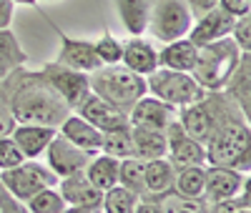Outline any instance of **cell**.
I'll return each instance as SVG.
<instances>
[{
  "label": "cell",
  "instance_id": "obj_1",
  "mask_svg": "<svg viewBox=\"0 0 251 213\" xmlns=\"http://www.w3.org/2000/svg\"><path fill=\"white\" fill-rule=\"evenodd\" d=\"M3 88L15 123L58 128L73 113L40 71H25V66L18 68L3 80Z\"/></svg>",
  "mask_w": 251,
  "mask_h": 213
},
{
  "label": "cell",
  "instance_id": "obj_2",
  "mask_svg": "<svg viewBox=\"0 0 251 213\" xmlns=\"http://www.w3.org/2000/svg\"><path fill=\"white\" fill-rule=\"evenodd\" d=\"M206 166H228L241 173L251 168V125L244 116L224 120L206 141Z\"/></svg>",
  "mask_w": 251,
  "mask_h": 213
},
{
  "label": "cell",
  "instance_id": "obj_3",
  "mask_svg": "<svg viewBox=\"0 0 251 213\" xmlns=\"http://www.w3.org/2000/svg\"><path fill=\"white\" fill-rule=\"evenodd\" d=\"M88 83H91V93L100 95L103 100L113 103L116 108L131 111V105L149 93L146 88V78L128 71L123 63H113V66H100L98 71L88 73Z\"/></svg>",
  "mask_w": 251,
  "mask_h": 213
},
{
  "label": "cell",
  "instance_id": "obj_4",
  "mask_svg": "<svg viewBox=\"0 0 251 213\" xmlns=\"http://www.w3.org/2000/svg\"><path fill=\"white\" fill-rule=\"evenodd\" d=\"M241 55L244 53L239 50V46L231 38H221L216 43L199 46V58H196L191 75L203 91H221L228 75L239 66Z\"/></svg>",
  "mask_w": 251,
  "mask_h": 213
},
{
  "label": "cell",
  "instance_id": "obj_5",
  "mask_svg": "<svg viewBox=\"0 0 251 213\" xmlns=\"http://www.w3.org/2000/svg\"><path fill=\"white\" fill-rule=\"evenodd\" d=\"M194 25V15L188 10L186 0H153L149 20H146V33L156 43H171L186 38Z\"/></svg>",
  "mask_w": 251,
  "mask_h": 213
},
{
  "label": "cell",
  "instance_id": "obj_6",
  "mask_svg": "<svg viewBox=\"0 0 251 213\" xmlns=\"http://www.w3.org/2000/svg\"><path fill=\"white\" fill-rule=\"evenodd\" d=\"M146 88L149 93L163 103H169L171 108H183L191 105L199 98H203V88L194 80L191 73H181V71H169V68H156L151 75H146Z\"/></svg>",
  "mask_w": 251,
  "mask_h": 213
},
{
  "label": "cell",
  "instance_id": "obj_7",
  "mask_svg": "<svg viewBox=\"0 0 251 213\" xmlns=\"http://www.w3.org/2000/svg\"><path fill=\"white\" fill-rule=\"evenodd\" d=\"M0 183H3L15 198L28 201L30 196L38 193V190H43L48 186H58V176L46 163L33 158V161H23L15 168L0 170Z\"/></svg>",
  "mask_w": 251,
  "mask_h": 213
},
{
  "label": "cell",
  "instance_id": "obj_8",
  "mask_svg": "<svg viewBox=\"0 0 251 213\" xmlns=\"http://www.w3.org/2000/svg\"><path fill=\"white\" fill-rule=\"evenodd\" d=\"M40 73L46 75V80L53 85V91L68 103V108L75 111L78 103L91 93V83H88V73H80V71H73V68H66L60 66L58 60L53 63H46Z\"/></svg>",
  "mask_w": 251,
  "mask_h": 213
},
{
  "label": "cell",
  "instance_id": "obj_9",
  "mask_svg": "<svg viewBox=\"0 0 251 213\" xmlns=\"http://www.w3.org/2000/svg\"><path fill=\"white\" fill-rule=\"evenodd\" d=\"M166 145H169V158L176 168H183V166H206V145L196 138H191L183 125L178 123V118H174L169 125H166Z\"/></svg>",
  "mask_w": 251,
  "mask_h": 213
},
{
  "label": "cell",
  "instance_id": "obj_10",
  "mask_svg": "<svg viewBox=\"0 0 251 213\" xmlns=\"http://www.w3.org/2000/svg\"><path fill=\"white\" fill-rule=\"evenodd\" d=\"M46 166L53 170L58 178H66L71 173H78V170H86L88 161L96 156V153H88L83 148L73 145L68 138H63L60 133H55V138L48 143L46 148Z\"/></svg>",
  "mask_w": 251,
  "mask_h": 213
},
{
  "label": "cell",
  "instance_id": "obj_11",
  "mask_svg": "<svg viewBox=\"0 0 251 213\" xmlns=\"http://www.w3.org/2000/svg\"><path fill=\"white\" fill-rule=\"evenodd\" d=\"M50 28L55 30L58 35V43H60V50H58V63L66 68H73V71H80V73H93L100 68V60L96 55V48H93V40H80V38H71L68 33H63L53 20L48 18Z\"/></svg>",
  "mask_w": 251,
  "mask_h": 213
},
{
  "label": "cell",
  "instance_id": "obj_12",
  "mask_svg": "<svg viewBox=\"0 0 251 213\" xmlns=\"http://www.w3.org/2000/svg\"><path fill=\"white\" fill-rule=\"evenodd\" d=\"M249 181V173H241L228 166H206V183H203V201L216 203L236 198L241 186Z\"/></svg>",
  "mask_w": 251,
  "mask_h": 213
},
{
  "label": "cell",
  "instance_id": "obj_13",
  "mask_svg": "<svg viewBox=\"0 0 251 213\" xmlns=\"http://www.w3.org/2000/svg\"><path fill=\"white\" fill-rule=\"evenodd\" d=\"M73 113H78L80 118H86L91 125L98 128L100 133L116 131V128L128 125V113L121 111V108H116L113 103L103 100V98L96 95V93H88L86 98L78 103V108H75Z\"/></svg>",
  "mask_w": 251,
  "mask_h": 213
},
{
  "label": "cell",
  "instance_id": "obj_14",
  "mask_svg": "<svg viewBox=\"0 0 251 213\" xmlns=\"http://www.w3.org/2000/svg\"><path fill=\"white\" fill-rule=\"evenodd\" d=\"M176 108H171L169 103H163L158 98H153L151 93L141 95L128 111V125H141V128H153V131H166L174 118H176Z\"/></svg>",
  "mask_w": 251,
  "mask_h": 213
},
{
  "label": "cell",
  "instance_id": "obj_15",
  "mask_svg": "<svg viewBox=\"0 0 251 213\" xmlns=\"http://www.w3.org/2000/svg\"><path fill=\"white\" fill-rule=\"evenodd\" d=\"M234 15H228L226 10H221L219 5L211 8L208 13L194 18V25L188 30V40L194 46H206V43H216L221 38H228L231 35V28H234Z\"/></svg>",
  "mask_w": 251,
  "mask_h": 213
},
{
  "label": "cell",
  "instance_id": "obj_16",
  "mask_svg": "<svg viewBox=\"0 0 251 213\" xmlns=\"http://www.w3.org/2000/svg\"><path fill=\"white\" fill-rule=\"evenodd\" d=\"M121 63L128 71H133L143 78L151 75L158 68V46H156V40L143 38V35H131L123 43Z\"/></svg>",
  "mask_w": 251,
  "mask_h": 213
},
{
  "label": "cell",
  "instance_id": "obj_17",
  "mask_svg": "<svg viewBox=\"0 0 251 213\" xmlns=\"http://www.w3.org/2000/svg\"><path fill=\"white\" fill-rule=\"evenodd\" d=\"M58 190L63 201L68 206H75V208H98L100 211V198H103V190H98L86 170H78V173H71L66 178H58Z\"/></svg>",
  "mask_w": 251,
  "mask_h": 213
},
{
  "label": "cell",
  "instance_id": "obj_18",
  "mask_svg": "<svg viewBox=\"0 0 251 213\" xmlns=\"http://www.w3.org/2000/svg\"><path fill=\"white\" fill-rule=\"evenodd\" d=\"M58 128H50V125H35V123H15L13 131H10V138L18 143L20 153L25 156V161H33V158H40L46 153L48 143L55 138Z\"/></svg>",
  "mask_w": 251,
  "mask_h": 213
},
{
  "label": "cell",
  "instance_id": "obj_19",
  "mask_svg": "<svg viewBox=\"0 0 251 213\" xmlns=\"http://www.w3.org/2000/svg\"><path fill=\"white\" fill-rule=\"evenodd\" d=\"M221 91L241 111V116L246 120H251V55L249 53L241 55L239 66L234 68L231 75H228V80Z\"/></svg>",
  "mask_w": 251,
  "mask_h": 213
},
{
  "label": "cell",
  "instance_id": "obj_20",
  "mask_svg": "<svg viewBox=\"0 0 251 213\" xmlns=\"http://www.w3.org/2000/svg\"><path fill=\"white\" fill-rule=\"evenodd\" d=\"M199 58V46H194L188 38H178L171 43H161L158 48V68H169V71H181V73H191Z\"/></svg>",
  "mask_w": 251,
  "mask_h": 213
},
{
  "label": "cell",
  "instance_id": "obj_21",
  "mask_svg": "<svg viewBox=\"0 0 251 213\" xmlns=\"http://www.w3.org/2000/svg\"><path fill=\"white\" fill-rule=\"evenodd\" d=\"M176 181V166L169 158H153V161H143V188L146 193L143 198H156L166 190L174 188Z\"/></svg>",
  "mask_w": 251,
  "mask_h": 213
},
{
  "label": "cell",
  "instance_id": "obj_22",
  "mask_svg": "<svg viewBox=\"0 0 251 213\" xmlns=\"http://www.w3.org/2000/svg\"><path fill=\"white\" fill-rule=\"evenodd\" d=\"M58 133L63 138H68L73 145L83 148V151H88V153H98L100 151V131L96 125H91L86 118H80L78 113H71L66 120H63L58 125Z\"/></svg>",
  "mask_w": 251,
  "mask_h": 213
},
{
  "label": "cell",
  "instance_id": "obj_23",
  "mask_svg": "<svg viewBox=\"0 0 251 213\" xmlns=\"http://www.w3.org/2000/svg\"><path fill=\"white\" fill-rule=\"evenodd\" d=\"M131 138H133V158H138V161H153V158H163L169 153L163 131L131 125Z\"/></svg>",
  "mask_w": 251,
  "mask_h": 213
},
{
  "label": "cell",
  "instance_id": "obj_24",
  "mask_svg": "<svg viewBox=\"0 0 251 213\" xmlns=\"http://www.w3.org/2000/svg\"><path fill=\"white\" fill-rule=\"evenodd\" d=\"M111 3L118 13V20L131 35L146 33V20H149V10L153 0H111Z\"/></svg>",
  "mask_w": 251,
  "mask_h": 213
},
{
  "label": "cell",
  "instance_id": "obj_25",
  "mask_svg": "<svg viewBox=\"0 0 251 213\" xmlns=\"http://www.w3.org/2000/svg\"><path fill=\"white\" fill-rule=\"evenodd\" d=\"M25 63H28V55L20 48L15 33L10 28H3L0 30V80H5L10 73L23 68Z\"/></svg>",
  "mask_w": 251,
  "mask_h": 213
},
{
  "label": "cell",
  "instance_id": "obj_26",
  "mask_svg": "<svg viewBox=\"0 0 251 213\" xmlns=\"http://www.w3.org/2000/svg\"><path fill=\"white\" fill-rule=\"evenodd\" d=\"M118 158L106 156V153H96L88 166H86V176L98 190H108L118 183Z\"/></svg>",
  "mask_w": 251,
  "mask_h": 213
},
{
  "label": "cell",
  "instance_id": "obj_27",
  "mask_svg": "<svg viewBox=\"0 0 251 213\" xmlns=\"http://www.w3.org/2000/svg\"><path fill=\"white\" fill-rule=\"evenodd\" d=\"M203 183H206V166H183L176 168L174 190L183 198H203Z\"/></svg>",
  "mask_w": 251,
  "mask_h": 213
},
{
  "label": "cell",
  "instance_id": "obj_28",
  "mask_svg": "<svg viewBox=\"0 0 251 213\" xmlns=\"http://www.w3.org/2000/svg\"><path fill=\"white\" fill-rule=\"evenodd\" d=\"M98 153H106L113 156L118 161L123 158H131L133 156V138H131V125H123L116 128V131H106L100 136V151Z\"/></svg>",
  "mask_w": 251,
  "mask_h": 213
},
{
  "label": "cell",
  "instance_id": "obj_29",
  "mask_svg": "<svg viewBox=\"0 0 251 213\" xmlns=\"http://www.w3.org/2000/svg\"><path fill=\"white\" fill-rule=\"evenodd\" d=\"M138 196L133 190H128L126 186L116 183L113 188L103 190V198H100V213H133L138 206Z\"/></svg>",
  "mask_w": 251,
  "mask_h": 213
},
{
  "label": "cell",
  "instance_id": "obj_30",
  "mask_svg": "<svg viewBox=\"0 0 251 213\" xmlns=\"http://www.w3.org/2000/svg\"><path fill=\"white\" fill-rule=\"evenodd\" d=\"M163 213H206V201L203 198H183L176 190H166V193L153 198Z\"/></svg>",
  "mask_w": 251,
  "mask_h": 213
},
{
  "label": "cell",
  "instance_id": "obj_31",
  "mask_svg": "<svg viewBox=\"0 0 251 213\" xmlns=\"http://www.w3.org/2000/svg\"><path fill=\"white\" fill-rule=\"evenodd\" d=\"M25 206H28L30 213H66V208H68V203L60 196L58 186H48L43 190H38L35 196H30L25 201Z\"/></svg>",
  "mask_w": 251,
  "mask_h": 213
},
{
  "label": "cell",
  "instance_id": "obj_32",
  "mask_svg": "<svg viewBox=\"0 0 251 213\" xmlns=\"http://www.w3.org/2000/svg\"><path fill=\"white\" fill-rule=\"evenodd\" d=\"M118 183L126 186L128 190H133V193L138 198H143L146 188H143V161L138 158H123L118 163Z\"/></svg>",
  "mask_w": 251,
  "mask_h": 213
},
{
  "label": "cell",
  "instance_id": "obj_33",
  "mask_svg": "<svg viewBox=\"0 0 251 213\" xmlns=\"http://www.w3.org/2000/svg\"><path fill=\"white\" fill-rule=\"evenodd\" d=\"M93 48H96V55L100 60V66H113V63H121L123 43L113 33H103L98 40H93Z\"/></svg>",
  "mask_w": 251,
  "mask_h": 213
},
{
  "label": "cell",
  "instance_id": "obj_34",
  "mask_svg": "<svg viewBox=\"0 0 251 213\" xmlns=\"http://www.w3.org/2000/svg\"><path fill=\"white\" fill-rule=\"evenodd\" d=\"M25 161V156L20 153L18 143L10 138V136H3L0 138V170H8V168H15Z\"/></svg>",
  "mask_w": 251,
  "mask_h": 213
},
{
  "label": "cell",
  "instance_id": "obj_35",
  "mask_svg": "<svg viewBox=\"0 0 251 213\" xmlns=\"http://www.w3.org/2000/svg\"><path fill=\"white\" fill-rule=\"evenodd\" d=\"M231 38L241 53H251V15H241L234 20V28H231Z\"/></svg>",
  "mask_w": 251,
  "mask_h": 213
},
{
  "label": "cell",
  "instance_id": "obj_36",
  "mask_svg": "<svg viewBox=\"0 0 251 213\" xmlns=\"http://www.w3.org/2000/svg\"><path fill=\"white\" fill-rule=\"evenodd\" d=\"M0 213H30V211H28L25 201L15 198L10 190L0 183Z\"/></svg>",
  "mask_w": 251,
  "mask_h": 213
},
{
  "label": "cell",
  "instance_id": "obj_37",
  "mask_svg": "<svg viewBox=\"0 0 251 213\" xmlns=\"http://www.w3.org/2000/svg\"><path fill=\"white\" fill-rule=\"evenodd\" d=\"M13 125H15V120H13L10 105H8V95H5V88H3V80H0V138L10 136Z\"/></svg>",
  "mask_w": 251,
  "mask_h": 213
},
{
  "label": "cell",
  "instance_id": "obj_38",
  "mask_svg": "<svg viewBox=\"0 0 251 213\" xmlns=\"http://www.w3.org/2000/svg\"><path fill=\"white\" fill-rule=\"evenodd\" d=\"M219 8L234 18H241L251 13V0H219Z\"/></svg>",
  "mask_w": 251,
  "mask_h": 213
},
{
  "label": "cell",
  "instance_id": "obj_39",
  "mask_svg": "<svg viewBox=\"0 0 251 213\" xmlns=\"http://www.w3.org/2000/svg\"><path fill=\"white\" fill-rule=\"evenodd\" d=\"M249 208H241L236 198H228V201H216V203H206V213H241Z\"/></svg>",
  "mask_w": 251,
  "mask_h": 213
},
{
  "label": "cell",
  "instance_id": "obj_40",
  "mask_svg": "<svg viewBox=\"0 0 251 213\" xmlns=\"http://www.w3.org/2000/svg\"><path fill=\"white\" fill-rule=\"evenodd\" d=\"M186 5H188V10H191L194 18H199V15L208 13L211 8H216L219 0H186Z\"/></svg>",
  "mask_w": 251,
  "mask_h": 213
},
{
  "label": "cell",
  "instance_id": "obj_41",
  "mask_svg": "<svg viewBox=\"0 0 251 213\" xmlns=\"http://www.w3.org/2000/svg\"><path fill=\"white\" fill-rule=\"evenodd\" d=\"M13 15H15V3L13 0H0V30L10 28Z\"/></svg>",
  "mask_w": 251,
  "mask_h": 213
},
{
  "label": "cell",
  "instance_id": "obj_42",
  "mask_svg": "<svg viewBox=\"0 0 251 213\" xmlns=\"http://www.w3.org/2000/svg\"><path fill=\"white\" fill-rule=\"evenodd\" d=\"M133 213H163V211H161V206L153 198H141Z\"/></svg>",
  "mask_w": 251,
  "mask_h": 213
},
{
  "label": "cell",
  "instance_id": "obj_43",
  "mask_svg": "<svg viewBox=\"0 0 251 213\" xmlns=\"http://www.w3.org/2000/svg\"><path fill=\"white\" fill-rule=\"evenodd\" d=\"M15 5H38V0H13Z\"/></svg>",
  "mask_w": 251,
  "mask_h": 213
},
{
  "label": "cell",
  "instance_id": "obj_44",
  "mask_svg": "<svg viewBox=\"0 0 251 213\" xmlns=\"http://www.w3.org/2000/svg\"><path fill=\"white\" fill-rule=\"evenodd\" d=\"M38 3H40V0H38ZM43 3H53V0H43Z\"/></svg>",
  "mask_w": 251,
  "mask_h": 213
},
{
  "label": "cell",
  "instance_id": "obj_45",
  "mask_svg": "<svg viewBox=\"0 0 251 213\" xmlns=\"http://www.w3.org/2000/svg\"><path fill=\"white\" fill-rule=\"evenodd\" d=\"M241 213H251V211H241Z\"/></svg>",
  "mask_w": 251,
  "mask_h": 213
}]
</instances>
